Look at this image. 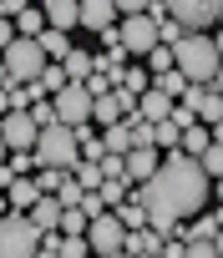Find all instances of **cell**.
Listing matches in <instances>:
<instances>
[{"label": "cell", "mask_w": 223, "mask_h": 258, "mask_svg": "<svg viewBox=\"0 0 223 258\" xmlns=\"http://www.w3.org/2000/svg\"><path fill=\"white\" fill-rule=\"evenodd\" d=\"M208 187H213V177L203 172V162L188 157L183 147H173V152H162V167L142 187H132V198H142L147 213H168V218H183L188 223V218L203 213Z\"/></svg>", "instance_id": "cell-1"}, {"label": "cell", "mask_w": 223, "mask_h": 258, "mask_svg": "<svg viewBox=\"0 0 223 258\" xmlns=\"http://www.w3.org/2000/svg\"><path fill=\"white\" fill-rule=\"evenodd\" d=\"M173 56H178V71H183L193 86H213V76H218V66H223V56L213 51V36H208V31H188V36L173 46Z\"/></svg>", "instance_id": "cell-2"}, {"label": "cell", "mask_w": 223, "mask_h": 258, "mask_svg": "<svg viewBox=\"0 0 223 258\" xmlns=\"http://www.w3.org/2000/svg\"><path fill=\"white\" fill-rule=\"evenodd\" d=\"M71 162H81L76 126H66V121L41 126V142H36V167H71Z\"/></svg>", "instance_id": "cell-3"}, {"label": "cell", "mask_w": 223, "mask_h": 258, "mask_svg": "<svg viewBox=\"0 0 223 258\" xmlns=\"http://www.w3.org/2000/svg\"><path fill=\"white\" fill-rule=\"evenodd\" d=\"M41 238L46 233L31 223V213H6L0 218V258H36Z\"/></svg>", "instance_id": "cell-4"}, {"label": "cell", "mask_w": 223, "mask_h": 258, "mask_svg": "<svg viewBox=\"0 0 223 258\" xmlns=\"http://www.w3.org/2000/svg\"><path fill=\"white\" fill-rule=\"evenodd\" d=\"M0 61H6V71H11V81H41V71L51 66L36 36H16V41H11V51L0 56Z\"/></svg>", "instance_id": "cell-5"}, {"label": "cell", "mask_w": 223, "mask_h": 258, "mask_svg": "<svg viewBox=\"0 0 223 258\" xmlns=\"http://www.w3.org/2000/svg\"><path fill=\"white\" fill-rule=\"evenodd\" d=\"M173 21H183V31H213L223 16V0H168Z\"/></svg>", "instance_id": "cell-6"}, {"label": "cell", "mask_w": 223, "mask_h": 258, "mask_svg": "<svg viewBox=\"0 0 223 258\" xmlns=\"http://www.w3.org/2000/svg\"><path fill=\"white\" fill-rule=\"evenodd\" d=\"M0 137H6V147H11V152H36L41 126H36V116H31V111H6V116H0Z\"/></svg>", "instance_id": "cell-7"}, {"label": "cell", "mask_w": 223, "mask_h": 258, "mask_svg": "<svg viewBox=\"0 0 223 258\" xmlns=\"http://www.w3.org/2000/svg\"><path fill=\"white\" fill-rule=\"evenodd\" d=\"M51 101H56V116H61L66 126H81V121H91V106H96V96L86 91V81H71V86H66V91H56Z\"/></svg>", "instance_id": "cell-8"}, {"label": "cell", "mask_w": 223, "mask_h": 258, "mask_svg": "<svg viewBox=\"0 0 223 258\" xmlns=\"http://www.w3.org/2000/svg\"><path fill=\"white\" fill-rule=\"evenodd\" d=\"M117 31H122V46H127L132 56H147L152 46H162V41H157V21H152L147 11H142V16H122Z\"/></svg>", "instance_id": "cell-9"}, {"label": "cell", "mask_w": 223, "mask_h": 258, "mask_svg": "<svg viewBox=\"0 0 223 258\" xmlns=\"http://www.w3.org/2000/svg\"><path fill=\"white\" fill-rule=\"evenodd\" d=\"M86 243H91V253H112V258H117V253H122V243H127V228H122V218H117V213H101V218H91V228H86Z\"/></svg>", "instance_id": "cell-10"}, {"label": "cell", "mask_w": 223, "mask_h": 258, "mask_svg": "<svg viewBox=\"0 0 223 258\" xmlns=\"http://www.w3.org/2000/svg\"><path fill=\"white\" fill-rule=\"evenodd\" d=\"M81 26L91 36L112 31V26H117V0H81Z\"/></svg>", "instance_id": "cell-11"}, {"label": "cell", "mask_w": 223, "mask_h": 258, "mask_svg": "<svg viewBox=\"0 0 223 258\" xmlns=\"http://www.w3.org/2000/svg\"><path fill=\"white\" fill-rule=\"evenodd\" d=\"M157 167H162V152H157V147H137V152H127V182H132V187H142Z\"/></svg>", "instance_id": "cell-12"}, {"label": "cell", "mask_w": 223, "mask_h": 258, "mask_svg": "<svg viewBox=\"0 0 223 258\" xmlns=\"http://www.w3.org/2000/svg\"><path fill=\"white\" fill-rule=\"evenodd\" d=\"M61 213H66V208H61V198H56V192H41V198H36V208H31V223H36L41 233H61Z\"/></svg>", "instance_id": "cell-13"}, {"label": "cell", "mask_w": 223, "mask_h": 258, "mask_svg": "<svg viewBox=\"0 0 223 258\" xmlns=\"http://www.w3.org/2000/svg\"><path fill=\"white\" fill-rule=\"evenodd\" d=\"M46 26L51 31H71V26H81V0H46Z\"/></svg>", "instance_id": "cell-14"}, {"label": "cell", "mask_w": 223, "mask_h": 258, "mask_svg": "<svg viewBox=\"0 0 223 258\" xmlns=\"http://www.w3.org/2000/svg\"><path fill=\"white\" fill-rule=\"evenodd\" d=\"M173 106H178V101H173L168 91H157V86H152V91H142L137 116H147V121H168V116H173Z\"/></svg>", "instance_id": "cell-15"}, {"label": "cell", "mask_w": 223, "mask_h": 258, "mask_svg": "<svg viewBox=\"0 0 223 258\" xmlns=\"http://www.w3.org/2000/svg\"><path fill=\"white\" fill-rule=\"evenodd\" d=\"M162 243H168V238H162L157 228H137V233H127V243H122V248H127V253H142V258H157V253H162Z\"/></svg>", "instance_id": "cell-16"}, {"label": "cell", "mask_w": 223, "mask_h": 258, "mask_svg": "<svg viewBox=\"0 0 223 258\" xmlns=\"http://www.w3.org/2000/svg\"><path fill=\"white\" fill-rule=\"evenodd\" d=\"M101 142H106L112 157H127V152H132V121H127V116H122V121H112L106 132H101Z\"/></svg>", "instance_id": "cell-17"}, {"label": "cell", "mask_w": 223, "mask_h": 258, "mask_svg": "<svg viewBox=\"0 0 223 258\" xmlns=\"http://www.w3.org/2000/svg\"><path fill=\"white\" fill-rule=\"evenodd\" d=\"M112 213L122 218V228H127V233H137V228H152V213H147V203H142V198H127L122 208H112Z\"/></svg>", "instance_id": "cell-18"}, {"label": "cell", "mask_w": 223, "mask_h": 258, "mask_svg": "<svg viewBox=\"0 0 223 258\" xmlns=\"http://www.w3.org/2000/svg\"><path fill=\"white\" fill-rule=\"evenodd\" d=\"M6 192H11V213H31V208H36V198H41L36 177H16Z\"/></svg>", "instance_id": "cell-19"}, {"label": "cell", "mask_w": 223, "mask_h": 258, "mask_svg": "<svg viewBox=\"0 0 223 258\" xmlns=\"http://www.w3.org/2000/svg\"><path fill=\"white\" fill-rule=\"evenodd\" d=\"M36 41H41V51H46V61H66V56L76 51V46L66 41V31H51V26H46V31H41Z\"/></svg>", "instance_id": "cell-20"}, {"label": "cell", "mask_w": 223, "mask_h": 258, "mask_svg": "<svg viewBox=\"0 0 223 258\" xmlns=\"http://www.w3.org/2000/svg\"><path fill=\"white\" fill-rule=\"evenodd\" d=\"M127 111H122V101H117V91H106V96H96V106H91V121L96 126H112V121H122Z\"/></svg>", "instance_id": "cell-21"}, {"label": "cell", "mask_w": 223, "mask_h": 258, "mask_svg": "<svg viewBox=\"0 0 223 258\" xmlns=\"http://www.w3.org/2000/svg\"><path fill=\"white\" fill-rule=\"evenodd\" d=\"M208 142H213V132L198 121V126H188V132H183V142H178V147H183L188 157H203V152H208Z\"/></svg>", "instance_id": "cell-22"}, {"label": "cell", "mask_w": 223, "mask_h": 258, "mask_svg": "<svg viewBox=\"0 0 223 258\" xmlns=\"http://www.w3.org/2000/svg\"><path fill=\"white\" fill-rule=\"evenodd\" d=\"M61 66H66V76H71V81H86V76L96 71V56H91V51H71Z\"/></svg>", "instance_id": "cell-23"}, {"label": "cell", "mask_w": 223, "mask_h": 258, "mask_svg": "<svg viewBox=\"0 0 223 258\" xmlns=\"http://www.w3.org/2000/svg\"><path fill=\"white\" fill-rule=\"evenodd\" d=\"M66 86H71L66 66H61V61H51V66L41 71V96H56V91H66Z\"/></svg>", "instance_id": "cell-24"}, {"label": "cell", "mask_w": 223, "mask_h": 258, "mask_svg": "<svg viewBox=\"0 0 223 258\" xmlns=\"http://www.w3.org/2000/svg\"><path fill=\"white\" fill-rule=\"evenodd\" d=\"M66 172H71V177H76V182H81L86 192H96V187L106 182V177H101V167H96V162H86V157H81V162H71Z\"/></svg>", "instance_id": "cell-25"}, {"label": "cell", "mask_w": 223, "mask_h": 258, "mask_svg": "<svg viewBox=\"0 0 223 258\" xmlns=\"http://www.w3.org/2000/svg\"><path fill=\"white\" fill-rule=\"evenodd\" d=\"M152 86H157V91H168L173 101H183V91H188L193 81H188L183 71H162V76H152Z\"/></svg>", "instance_id": "cell-26"}, {"label": "cell", "mask_w": 223, "mask_h": 258, "mask_svg": "<svg viewBox=\"0 0 223 258\" xmlns=\"http://www.w3.org/2000/svg\"><path fill=\"white\" fill-rule=\"evenodd\" d=\"M147 71H152V76H162V71H178V56H173V46H152V51H147Z\"/></svg>", "instance_id": "cell-27"}, {"label": "cell", "mask_w": 223, "mask_h": 258, "mask_svg": "<svg viewBox=\"0 0 223 258\" xmlns=\"http://www.w3.org/2000/svg\"><path fill=\"white\" fill-rule=\"evenodd\" d=\"M198 121H208V126H218V121H223V96H218L213 86H208V96L198 101Z\"/></svg>", "instance_id": "cell-28"}, {"label": "cell", "mask_w": 223, "mask_h": 258, "mask_svg": "<svg viewBox=\"0 0 223 258\" xmlns=\"http://www.w3.org/2000/svg\"><path fill=\"white\" fill-rule=\"evenodd\" d=\"M16 31H21V36H41V31H46V11H36V6L21 11V16H16Z\"/></svg>", "instance_id": "cell-29"}, {"label": "cell", "mask_w": 223, "mask_h": 258, "mask_svg": "<svg viewBox=\"0 0 223 258\" xmlns=\"http://www.w3.org/2000/svg\"><path fill=\"white\" fill-rule=\"evenodd\" d=\"M66 177H71L66 167H36V187H41V192H61Z\"/></svg>", "instance_id": "cell-30"}, {"label": "cell", "mask_w": 223, "mask_h": 258, "mask_svg": "<svg viewBox=\"0 0 223 258\" xmlns=\"http://www.w3.org/2000/svg\"><path fill=\"white\" fill-rule=\"evenodd\" d=\"M61 258H91L86 233H61Z\"/></svg>", "instance_id": "cell-31"}, {"label": "cell", "mask_w": 223, "mask_h": 258, "mask_svg": "<svg viewBox=\"0 0 223 258\" xmlns=\"http://www.w3.org/2000/svg\"><path fill=\"white\" fill-rule=\"evenodd\" d=\"M127 121H132V152H137V147H157L152 121H147V116H127Z\"/></svg>", "instance_id": "cell-32"}, {"label": "cell", "mask_w": 223, "mask_h": 258, "mask_svg": "<svg viewBox=\"0 0 223 258\" xmlns=\"http://www.w3.org/2000/svg\"><path fill=\"white\" fill-rule=\"evenodd\" d=\"M6 167H11V177H36V152H11Z\"/></svg>", "instance_id": "cell-33"}, {"label": "cell", "mask_w": 223, "mask_h": 258, "mask_svg": "<svg viewBox=\"0 0 223 258\" xmlns=\"http://www.w3.org/2000/svg\"><path fill=\"white\" fill-rule=\"evenodd\" d=\"M152 137H157V147H162V152H173V147L183 142V132H178L173 121H152Z\"/></svg>", "instance_id": "cell-34"}, {"label": "cell", "mask_w": 223, "mask_h": 258, "mask_svg": "<svg viewBox=\"0 0 223 258\" xmlns=\"http://www.w3.org/2000/svg\"><path fill=\"white\" fill-rule=\"evenodd\" d=\"M198 162H203L208 177H223V142H208V152H203Z\"/></svg>", "instance_id": "cell-35"}, {"label": "cell", "mask_w": 223, "mask_h": 258, "mask_svg": "<svg viewBox=\"0 0 223 258\" xmlns=\"http://www.w3.org/2000/svg\"><path fill=\"white\" fill-rule=\"evenodd\" d=\"M183 36H188V31H183V21H173V16H168V21H157V41H162V46H178Z\"/></svg>", "instance_id": "cell-36"}, {"label": "cell", "mask_w": 223, "mask_h": 258, "mask_svg": "<svg viewBox=\"0 0 223 258\" xmlns=\"http://www.w3.org/2000/svg\"><path fill=\"white\" fill-rule=\"evenodd\" d=\"M31 116H36V126H51V121H61V116H56V101H51V96L31 101Z\"/></svg>", "instance_id": "cell-37"}, {"label": "cell", "mask_w": 223, "mask_h": 258, "mask_svg": "<svg viewBox=\"0 0 223 258\" xmlns=\"http://www.w3.org/2000/svg\"><path fill=\"white\" fill-rule=\"evenodd\" d=\"M56 198H61V208H81V198H86V187H81V182H76V177H66V182H61V192H56Z\"/></svg>", "instance_id": "cell-38"}, {"label": "cell", "mask_w": 223, "mask_h": 258, "mask_svg": "<svg viewBox=\"0 0 223 258\" xmlns=\"http://www.w3.org/2000/svg\"><path fill=\"white\" fill-rule=\"evenodd\" d=\"M86 228H91V218H86L81 208H66V213H61V233H86Z\"/></svg>", "instance_id": "cell-39"}, {"label": "cell", "mask_w": 223, "mask_h": 258, "mask_svg": "<svg viewBox=\"0 0 223 258\" xmlns=\"http://www.w3.org/2000/svg\"><path fill=\"white\" fill-rule=\"evenodd\" d=\"M168 121H173V126H178V132H188V126H198V111H193V106H188V101H178V106H173V116H168Z\"/></svg>", "instance_id": "cell-40"}, {"label": "cell", "mask_w": 223, "mask_h": 258, "mask_svg": "<svg viewBox=\"0 0 223 258\" xmlns=\"http://www.w3.org/2000/svg\"><path fill=\"white\" fill-rule=\"evenodd\" d=\"M81 213H86V218H101V213H112V208L101 203V192H86V198H81Z\"/></svg>", "instance_id": "cell-41"}, {"label": "cell", "mask_w": 223, "mask_h": 258, "mask_svg": "<svg viewBox=\"0 0 223 258\" xmlns=\"http://www.w3.org/2000/svg\"><path fill=\"white\" fill-rule=\"evenodd\" d=\"M188 258H218L213 238H193V243H188Z\"/></svg>", "instance_id": "cell-42"}, {"label": "cell", "mask_w": 223, "mask_h": 258, "mask_svg": "<svg viewBox=\"0 0 223 258\" xmlns=\"http://www.w3.org/2000/svg\"><path fill=\"white\" fill-rule=\"evenodd\" d=\"M16 36H21V31H16V21H11V16H0V56L11 51V41H16Z\"/></svg>", "instance_id": "cell-43"}, {"label": "cell", "mask_w": 223, "mask_h": 258, "mask_svg": "<svg viewBox=\"0 0 223 258\" xmlns=\"http://www.w3.org/2000/svg\"><path fill=\"white\" fill-rule=\"evenodd\" d=\"M86 91L91 96H106V91H117V81H112V76H86Z\"/></svg>", "instance_id": "cell-44"}, {"label": "cell", "mask_w": 223, "mask_h": 258, "mask_svg": "<svg viewBox=\"0 0 223 258\" xmlns=\"http://www.w3.org/2000/svg\"><path fill=\"white\" fill-rule=\"evenodd\" d=\"M152 0H117V16H142Z\"/></svg>", "instance_id": "cell-45"}, {"label": "cell", "mask_w": 223, "mask_h": 258, "mask_svg": "<svg viewBox=\"0 0 223 258\" xmlns=\"http://www.w3.org/2000/svg\"><path fill=\"white\" fill-rule=\"evenodd\" d=\"M21 11H31V0H0V16H11V21H16Z\"/></svg>", "instance_id": "cell-46"}, {"label": "cell", "mask_w": 223, "mask_h": 258, "mask_svg": "<svg viewBox=\"0 0 223 258\" xmlns=\"http://www.w3.org/2000/svg\"><path fill=\"white\" fill-rule=\"evenodd\" d=\"M6 208H11V192H6V187H0V218H6Z\"/></svg>", "instance_id": "cell-47"}, {"label": "cell", "mask_w": 223, "mask_h": 258, "mask_svg": "<svg viewBox=\"0 0 223 258\" xmlns=\"http://www.w3.org/2000/svg\"><path fill=\"white\" fill-rule=\"evenodd\" d=\"M213 51H218V56H223V26H218V36H213Z\"/></svg>", "instance_id": "cell-48"}, {"label": "cell", "mask_w": 223, "mask_h": 258, "mask_svg": "<svg viewBox=\"0 0 223 258\" xmlns=\"http://www.w3.org/2000/svg\"><path fill=\"white\" fill-rule=\"evenodd\" d=\"M213 91H218V96H223V66H218V76H213Z\"/></svg>", "instance_id": "cell-49"}, {"label": "cell", "mask_w": 223, "mask_h": 258, "mask_svg": "<svg viewBox=\"0 0 223 258\" xmlns=\"http://www.w3.org/2000/svg\"><path fill=\"white\" fill-rule=\"evenodd\" d=\"M208 132H213V142H223V121H218V126H208Z\"/></svg>", "instance_id": "cell-50"}, {"label": "cell", "mask_w": 223, "mask_h": 258, "mask_svg": "<svg viewBox=\"0 0 223 258\" xmlns=\"http://www.w3.org/2000/svg\"><path fill=\"white\" fill-rule=\"evenodd\" d=\"M213 192H218V203H223V177H213Z\"/></svg>", "instance_id": "cell-51"}, {"label": "cell", "mask_w": 223, "mask_h": 258, "mask_svg": "<svg viewBox=\"0 0 223 258\" xmlns=\"http://www.w3.org/2000/svg\"><path fill=\"white\" fill-rule=\"evenodd\" d=\"M6 157H11V147H6V137H0V162H6Z\"/></svg>", "instance_id": "cell-52"}, {"label": "cell", "mask_w": 223, "mask_h": 258, "mask_svg": "<svg viewBox=\"0 0 223 258\" xmlns=\"http://www.w3.org/2000/svg\"><path fill=\"white\" fill-rule=\"evenodd\" d=\"M213 248H218V258H223V233H218V238H213Z\"/></svg>", "instance_id": "cell-53"}, {"label": "cell", "mask_w": 223, "mask_h": 258, "mask_svg": "<svg viewBox=\"0 0 223 258\" xmlns=\"http://www.w3.org/2000/svg\"><path fill=\"white\" fill-rule=\"evenodd\" d=\"M117 258H142V253H127V248H122V253H117Z\"/></svg>", "instance_id": "cell-54"}, {"label": "cell", "mask_w": 223, "mask_h": 258, "mask_svg": "<svg viewBox=\"0 0 223 258\" xmlns=\"http://www.w3.org/2000/svg\"><path fill=\"white\" fill-rule=\"evenodd\" d=\"M218 26H223V16H218Z\"/></svg>", "instance_id": "cell-55"}]
</instances>
